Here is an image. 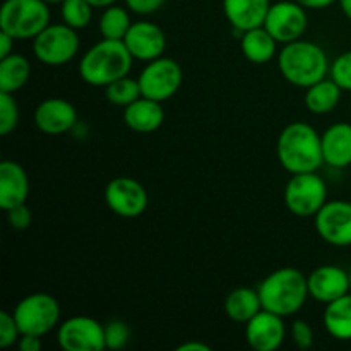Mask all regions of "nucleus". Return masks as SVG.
Listing matches in <instances>:
<instances>
[{
  "instance_id": "obj_1",
  "label": "nucleus",
  "mask_w": 351,
  "mask_h": 351,
  "mask_svg": "<svg viewBox=\"0 0 351 351\" xmlns=\"http://www.w3.org/2000/svg\"><path fill=\"white\" fill-rule=\"evenodd\" d=\"M278 160L291 175L317 171L324 163L322 137L305 122H293L278 137Z\"/></svg>"
},
{
  "instance_id": "obj_2",
  "label": "nucleus",
  "mask_w": 351,
  "mask_h": 351,
  "mask_svg": "<svg viewBox=\"0 0 351 351\" xmlns=\"http://www.w3.org/2000/svg\"><path fill=\"white\" fill-rule=\"evenodd\" d=\"M134 57L120 40H105L93 45L79 62L82 81L96 88H106L110 82L129 75Z\"/></svg>"
},
{
  "instance_id": "obj_3",
  "label": "nucleus",
  "mask_w": 351,
  "mask_h": 351,
  "mask_svg": "<svg viewBox=\"0 0 351 351\" xmlns=\"http://www.w3.org/2000/svg\"><path fill=\"white\" fill-rule=\"evenodd\" d=\"M264 311L288 317L300 311L308 295L307 276L295 267H281L264 278L257 288Z\"/></svg>"
},
{
  "instance_id": "obj_4",
  "label": "nucleus",
  "mask_w": 351,
  "mask_h": 351,
  "mask_svg": "<svg viewBox=\"0 0 351 351\" xmlns=\"http://www.w3.org/2000/svg\"><path fill=\"white\" fill-rule=\"evenodd\" d=\"M281 75L297 88H311L328 77L329 60L326 51L312 41L297 40L287 43L278 53Z\"/></svg>"
},
{
  "instance_id": "obj_5",
  "label": "nucleus",
  "mask_w": 351,
  "mask_h": 351,
  "mask_svg": "<svg viewBox=\"0 0 351 351\" xmlns=\"http://www.w3.org/2000/svg\"><path fill=\"white\" fill-rule=\"evenodd\" d=\"M50 24L45 0H5L0 9V31L14 40H34Z\"/></svg>"
},
{
  "instance_id": "obj_6",
  "label": "nucleus",
  "mask_w": 351,
  "mask_h": 351,
  "mask_svg": "<svg viewBox=\"0 0 351 351\" xmlns=\"http://www.w3.org/2000/svg\"><path fill=\"white\" fill-rule=\"evenodd\" d=\"M328 202V185L315 171L291 175L285 187V204L298 218H311Z\"/></svg>"
},
{
  "instance_id": "obj_7",
  "label": "nucleus",
  "mask_w": 351,
  "mask_h": 351,
  "mask_svg": "<svg viewBox=\"0 0 351 351\" xmlns=\"http://www.w3.org/2000/svg\"><path fill=\"white\" fill-rule=\"evenodd\" d=\"M12 314L21 335L45 336L57 328L60 305L48 293H31L16 305Z\"/></svg>"
},
{
  "instance_id": "obj_8",
  "label": "nucleus",
  "mask_w": 351,
  "mask_h": 351,
  "mask_svg": "<svg viewBox=\"0 0 351 351\" xmlns=\"http://www.w3.org/2000/svg\"><path fill=\"white\" fill-rule=\"evenodd\" d=\"M81 41L77 29L62 24H48L33 40V53L41 64L58 67L69 64L77 55Z\"/></svg>"
},
{
  "instance_id": "obj_9",
  "label": "nucleus",
  "mask_w": 351,
  "mask_h": 351,
  "mask_svg": "<svg viewBox=\"0 0 351 351\" xmlns=\"http://www.w3.org/2000/svg\"><path fill=\"white\" fill-rule=\"evenodd\" d=\"M137 81L144 98L163 103L177 95L184 81V72L177 60L170 57H160L147 62Z\"/></svg>"
},
{
  "instance_id": "obj_10",
  "label": "nucleus",
  "mask_w": 351,
  "mask_h": 351,
  "mask_svg": "<svg viewBox=\"0 0 351 351\" xmlns=\"http://www.w3.org/2000/svg\"><path fill=\"white\" fill-rule=\"evenodd\" d=\"M308 17L305 7L297 0H280L271 3L264 27L273 34L278 43H291L302 40L307 31Z\"/></svg>"
},
{
  "instance_id": "obj_11",
  "label": "nucleus",
  "mask_w": 351,
  "mask_h": 351,
  "mask_svg": "<svg viewBox=\"0 0 351 351\" xmlns=\"http://www.w3.org/2000/svg\"><path fill=\"white\" fill-rule=\"evenodd\" d=\"M57 341L65 351H103L105 326L88 315H75L58 326Z\"/></svg>"
},
{
  "instance_id": "obj_12",
  "label": "nucleus",
  "mask_w": 351,
  "mask_h": 351,
  "mask_svg": "<svg viewBox=\"0 0 351 351\" xmlns=\"http://www.w3.org/2000/svg\"><path fill=\"white\" fill-rule=\"evenodd\" d=\"M105 202L120 218H137L149 204L144 185L130 177H117L105 187Z\"/></svg>"
},
{
  "instance_id": "obj_13",
  "label": "nucleus",
  "mask_w": 351,
  "mask_h": 351,
  "mask_svg": "<svg viewBox=\"0 0 351 351\" xmlns=\"http://www.w3.org/2000/svg\"><path fill=\"white\" fill-rule=\"evenodd\" d=\"M315 232L329 245H351V202L328 201L314 216Z\"/></svg>"
},
{
  "instance_id": "obj_14",
  "label": "nucleus",
  "mask_w": 351,
  "mask_h": 351,
  "mask_svg": "<svg viewBox=\"0 0 351 351\" xmlns=\"http://www.w3.org/2000/svg\"><path fill=\"white\" fill-rule=\"evenodd\" d=\"M34 125L47 136H62L77 123V110L64 98H48L34 110Z\"/></svg>"
},
{
  "instance_id": "obj_15",
  "label": "nucleus",
  "mask_w": 351,
  "mask_h": 351,
  "mask_svg": "<svg viewBox=\"0 0 351 351\" xmlns=\"http://www.w3.org/2000/svg\"><path fill=\"white\" fill-rule=\"evenodd\" d=\"M123 43L134 58L151 62L154 58L163 57V51L167 48V36L158 24L149 23V21H137V23H132L129 33L123 38Z\"/></svg>"
},
{
  "instance_id": "obj_16",
  "label": "nucleus",
  "mask_w": 351,
  "mask_h": 351,
  "mask_svg": "<svg viewBox=\"0 0 351 351\" xmlns=\"http://www.w3.org/2000/svg\"><path fill=\"white\" fill-rule=\"evenodd\" d=\"M285 336L283 317L264 308L245 324V339L256 351H276L283 345Z\"/></svg>"
},
{
  "instance_id": "obj_17",
  "label": "nucleus",
  "mask_w": 351,
  "mask_h": 351,
  "mask_svg": "<svg viewBox=\"0 0 351 351\" xmlns=\"http://www.w3.org/2000/svg\"><path fill=\"white\" fill-rule=\"evenodd\" d=\"M308 295L321 304H329L350 293V273L343 267L326 264L307 276Z\"/></svg>"
},
{
  "instance_id": "obj_18",
  "label": "nucleus",
  "mask_w": 351,
  "mask_h": 351,
  "mask_svg": "<svg viewBox=\"0 0 351 351\" xmlns=\"http://www.w3.org/2000/svg\"><path fill=\"white\" fill-rule=\"evenodd\" d=\"M271 0H223V12L235 33L242 36L245 31L264 26Z\"/></svg>"
},
{
  "instance_id": "obj_19",
  "label": "nucleus",
  "mask_w": 351,
  "mask_h": 351,
  "mask_svg": "<svg viewBox=\"0 0 351 351\" xmlns=\"http://www.w3.org/2000/svg\"><path fill=\"white\" fill-rule=\"evenodd\" d=\"M29 195V178L19 163L3 160L0 163V208L3 211L26 204Z\"/></svg>"
},
{
  "instance_id": "obj_20",
  "label": "nucleus",
  "mask_w": 351,
  "mask_h": 351,
  "mask_svg": "<svg viewBox=\"0 0 351 351\" xmlns=\"http://www.w3.org/2000/svg\"><path fill=\"white\" fill-rule=\"evenodd\" d=\"M123 122L134 132H156L165 122L163 105L160 101L141 96L139 99L123 108Z\"/></svg>"
},
{
  "instance_id": "obj_21",
  "label": "nucleus",
  "mask_w": 351,
  "mask_h": 351,
  "mask_svg": "<svg viewBox=\"0 0 351 351\" xmlns=\"http://www.w3.org/2000/svg\"><path fill=\"white\" fill-rule=\"evenodd\" d=\"M324 163L332 168H346L351 165V123H332L322 134Z\"/></svg>"
},
{
  "instance_id": "obj_22",
  "label": "nucleus",
  "mask_w": 351,
  "mask_h": 351,
  "mask_svg": "<svg viewBox=\"0 0 351 351\" xmlns=\"http://www.w3.org/2000/svg\"><path fill=\"white\" fill-rule=\"evenodd\" d=\"M240 50L252 64H267L278 51V41L264 26L245 31L240 36Z\"/></svg>"
},
{
  "instance_id": "obj_23",
  "label": "nucleus",
  "mask_w": 351,
  "mask_h": 351,
  "mask_svg": "<svg viewBox=\"0 0 351 351\" xmlns=\"http://www.w3.org/2000/svg\"><path fill=\"white\" fill-rule=\"evenodd\" d=\"M322 324L326 331L339 341L351 339V291L341 298L326 304Z\"/></svg>"
},
{
  "instance_id": "obj_24",
  "label": "nucleus",
  "mask_w": 351,
  "mask_h": 351,
  "mask_svg": "<svg viewBox=\"0 0 351 351\" xmlns=\"http://www.w3.org/2000/svg\"><path fill=\"white\" fill-rule=\"evenodd\" d=\"M263 311L259 291L252 288H237L226 297L225 312L232 321L247 324Z\"/></svg>"
},
{
  "instance_id": "obj_25",
  "label": "nucleus",
  "mask_w": 351,
  "mask_h": 351,
  "mask_svg": "<svg viewBox=\"0 0 351 351\" xmlns=\"http://www.w3.org/2000/svg\"><path fill=\"white\" fill-rule=\"evenodd\" d=\"M31 75V64L24 55L10 53L0 58V93L14 95L26 86Z\"/></svg>"
},
{
  "instance_id": "obj_26",
  "label": "nucleus",
  "mask_w": 351,
  "mask_h": 351,
  "mask_svg": "<svg viewBox=\"0 0 351 351\" xmlns=\"http://www.w3.org/2000/svg\"><path fill=\"white\" fill-rule=\"evenodd\" d=\"M343 89L332 79L324 77L305 91V106L315 115L332 112L341 99Z\"/></svg>"
},
{
  "instance_id": "obj_27",
  "label": "nucleus",
  "mask_w": 351,
  "mask_h": 351,
  "mask_svg": "<svg viewBox=\"0 0 351 351\" xmlns=\"http://www.w3.org/2000/svg\"><path fill=\"white\" fill-rule=\"evenodd\" d=\"M130 26H132V21H130L129 10L120 5H115V3L103 10L98 23L99 34L105 40L123 41L125 34L129 33Z\"/></svg>"
},
{
  "instance_id": "obj_28",
  "label": "nucleus",
  "mask_w": 351,
  "mask_h": 351,
  "mask_svg": "<svg viewBox=\"0 0 351 351\" xmlns=\"http://www.w3.org/2000/svg\"><path fill=\"white\" fill-rule=\"evenodd\" d=\"M105 96L112 105L125 108L130 103L139 99L141 96H143V93H141L139 81L125 75V77H120L117 79V81L110 82L105 88Z\"/></svg>"
},
{
  "instance_id": "obj_29",
  "label": "nucleus",
  "mask_w": 351,
  "mask_h": 351,
  "mask_svg": "<svg viewBox=\"0 0 351 351\" xmlns=\"http://www.w3.org/2000/svg\"><path fill=\"white\" fill-rule=\"evenodd\" d=\"M93 10H95V7L88 0H64L60 3L62 23L74 27V29L88 27L93 21Z\"/></svg>"
},
{
  "instance_id": "obj_30",
  "label": "nucleus",
  "mask_w": 351,
  "mask_h": 351,
  "mask_svg": "<svg viewBox=\"0 0 351 351\" xmlns=\"http://www.w3.org/2000/svg\"><path fill=\"white\" fill-rule=\"evenodd\" d=\"M19 123V106L10 93H0V136H9Z\"/></svg>"
},
{
  "instance_id": "obj_31",
  "label": "nucleus",
  "mask_w": 351,
  "mask_h": 351,
  "mask_svg": "<svg viewBox=\"0 0 351 351\" xmlns=\"http://www.w3.org/2000/svg\"><path fill=\"white\" fill-rule=\"evenodd\" d=\"M331 79L343 89L351 91V50L339 55L329 67Z\"/></svg>"
},
{
  "instance_id": "obj_32",
  "label": "nucleus",
  "mask_w": 351,
  "mask_h": 351,
  "mask_svg": "<svg viewBox=\"0 0 351 351\" xmlns=\"http://www.w3.org/2000/svg\"><path fill=\"white\" fill-rule=\"evenodd\" d=\"M130 339V329L123 321H110L105 326L106 348L122 350Z\"/></svg>"
},
{
  "instance_id": "obj_33",
  "label": "nucleus",
  "mask_w": 351,
  "mask_h": 351,
  "mask_svg": "<svg viewBox=\"0 0 351 351\" xmlns=\"http://www.w3.org/2000/svg\"><path fill=\"white\" fill-rule=\"evenodd\" d=\"M21 338L19 326H17L14 314L7 311L0 312V348H9L16 345Z\"/></svg>"
},
{
  "instance_id": "obj_34",
  "label": "nucleus",
  "mask_w": 351,
  "mask_h": 351,
  "mask_svg": "<svg viewBox=\"0 0 351 351\" xmlns=\"http://www.w3.org/2000/svg\"><path fill=\"white\" fill-rule=\"evenodd\" d=\"M291 339H293L295 346L300 350H311L314 345V329L307 321H295L291 324Z\"/></svg>"
},
{
  "instance_id": "obj_35",
  "label": "nucleus",
  "mask_w": 351,
  "mask_h": 351,
  "mask_svg": "<svg viewBox=\"0 0 351 351\" xmlns=\"http://www.w3.org/2000/svg\"><path fill=\"white\" fill-rule=\"evenodd\" d=\"M5 213H7V223L10 225V228L17 230V232H24L26 228H29L31 209L27 208L26 204H19Z\"/></svg>"
},
{
  "instance_id": "obj_36",
  "label": "nucleus",
  "mask_w": 351,
  "mask_h": 351,
  "mask_svg": "<svg viewBox=\"0 0 351 351\" xmlns=\"http://www.w3.org/2000/svg\"><path fill=\"white\" fill-rule=\"evenodd\" d=\"M167 0H125L127 9L132 10L139 16H149V14L158 12L165 5Z\"/></svg>"
},
{
  "instance_id": "obj_37",
  "label": "nucleus",
  "mask_w": 351,
  "mask_h": 351,
  "mask_svg": "<svg viewBox=\"0 0 351 351\" xmlns=\"http://www.w3.org/2000/svg\"><path fill=\"white\" fill-rule=\"evenodd\" d=\"M21 351H40L41 350V336L36 335H21L17 341Z\"/></svg>"
},
{
  "instance_id": "obj_38",
  "label": "nucleus",
  "mask_w": 351,
  "mask_h": 351,
  "mask_svg": "<svg viewBox=\"0 0 351 351\" xmlns=\"http://www.w3.org/2000/svg\"><path fill=\"white\" fill-rule=\"evenodd\" d=\"M14 41H16V40H14L10 34L0 31V58H3V57H7V55L14 53V51H12Z\"/></svg>"
},
{
  "instance_id": "obj_39",
  "label": "nucleus",
  "mask_w": 351,
  "mask_h": 351,
  "mask_svg": "<svg viewBox=\"0 0 351 351\" xmlns=\"http://www.w3.org/2000/svg\"><path fill=\"white\" fill-rule=\"evenodd\" d=\"M297 2L302 3L305 9H326L338 0H297Z\"/></svg>"
},
{
  "instance_id": "obj_40",
  "label": "nucleus",
  "mask_w": 351,
  "mask_h": 351,
  "mask_svg": "<svg viewBox=\"0 0 351 351\" xmlns=\"http://www.w3.org/2000/svg\"><path fill=\"white\" fill-rule=\"evenodd\" d=\"M209 350H211V346L201 341H187L184 343V345L177 346V351H209Z\"/></svg>"
},
{
  "instance_id": "obj_41",
  "label": "nucleus",
  "mask_w": 351,
  "mask_h": 351,
  "mask_svg": "<svg viewBox=\"0 0 351 351\" xmlns=\"http://www.w3.org/2000/svg\"><path fill=\"white\" fill-rule=\"evenodd\" d=\"M89 3H91L95 9H106V7L113 5V3H117L119 0H88Z\"/></svg>"
},
{
  "instance_id": "obj_42",
  "label": "nucleus",
  "mask_w": 351,
  "mask_h": 351,
  "mask_svg": "<svg viewBox=\"0 0 351 351\" xmlns=\"http://www.w3.org/2000/svg\"><path fill=\"white\" fill-rule=\"evenodd\" d=\"M339 7H341L343 14L351 21V0H338Z\"/></svg>"
},
{
  "instance_id": "obj_43",
  "label": "nucleus",
  "mask_w": 351,
  "mask_h": 351,
  "mask_svg": "<svg viewBox=\"0 0 351 351\" xmlns=\"http://www.w3.org/2000/svg\"><path fill=\"white\" fill-rule=\"evenodd\" d=\"M45 2H47V3H62L64 0H45Z\"/></svg>"
},
{
  "instance_id": "obj_44",
  "label": "nucleus",
  "mask_w": 351,
  "mask_h": 351,
  "mask_svg": "<svg viewBox=\"0 0 351 351\" xmlns=\"http://www.w3.org/2000/svg\"><path fill=\"white\" fill-rule=\"evenodd\" d=\"M350 291H351V271H350Z\"/></svg>"
}]
</instances>
